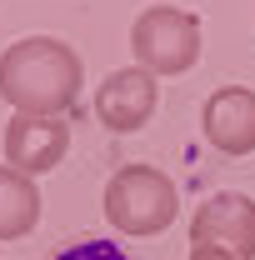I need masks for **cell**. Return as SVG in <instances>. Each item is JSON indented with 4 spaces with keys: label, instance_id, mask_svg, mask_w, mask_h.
<instances>
[{
    "label": "cell",
    "instance_id": "cell-1",
    "mask_svg": "<svg viewBox=\"0 0 255 260\" xmlns=\"http://www.w3.org/2000/svg\"><path fill=\"white\" fill-rule=\"evenodd\" d=\"M85 80L80 55L55 35H25L0 50V100L15 115H60Z\"/></svg>",
    "mask_w": 255,
    "mask_h": 260
},
{
    "label": "cell",
    "instance_id": "cell-2",
    "mask_svg": "<svg viewBox=\"0 0 255 260\" xmlns=\"http://www.w3.org/2000/svg\"><path fill=\"white\" fill-rule=\"evenodd\" d=\"M100 205H105V220L120 235H160L180 215L175 180L165 170H155V165H120L105 180V200Z\"/></svg>",
    "mask_w": 255,
    "mask_h": 260
},
{
    "label": "cell",
    "instance_id": "cell-3",
    "mask_svg": "<svg viewBox=\"0 0 255 260\" xmlns=\"http://www.w3.org/2000/svg\"><path fill=\"white\" fill-rule=\"evenodd\" d=\"M130 55L150 75H185L200 60V15L180 5H145L130 25Z\"/></svg>",
    "mask_w": 255,
    "mask_h": 260
},
{
    "label": "cell",
    "instance_id": "cell-4",
    "mask_svg": "<svg viewBox=\"0 0 255 260\" xmlns=\"http://www.w3.org/2000/svg\"><path fill=\"white\" fill-rule=\"evenodd\" d=\"M190 245L225 250L230 260H255V200L240 190L210 195L190 215Z\"/></svg>",
    "mask_w": 255,
    "mask_h": 260
},
{
    "label": "cell",
    "instance_id": "cell-5",
    "mask_svg": "<svg viewBox=\"0 0 255 260\" xmlns=\"http://www.w3.org/2000/svg\"><path fill=\"white\" fill-rule=\"evenodd\" d=\"M160 105V85L150 70L140 65H125V70H110L105 80L95 85V115L105 130H140Z\"/></svg>",
    "mask_w": 255,
    "mask_h": 260
},
{
    "label": "cell",
    "instance_id": "cell-6",
    "mask_svg": "<svg viewBox=\"0 0 255 260\" xmlns=\"http://www.w3.org/2000/svg\"><path fill=\"white\" fill-rule=\"evenodd\" d=\"M70 150V125L60 115H10L5 125V160L15 165L20 175H45L55 170Z\"/></svg>",
    "mask_w": 255,
    "mask_h": 260
},
{
    "label": "cell",
    "instance_id": "cell-7",
    "mask_svg": "<svg viewBox=\"0 0 255 260\" xmlns=\"http://www.w3.org/2000/svg\"><path fill=\"white\" fill-rule=\"evenodd\" d=\"M200 130L220 155H250L255 150V90L250 85H220L200 105Z\"/></svg>",
    "mask_w": 255,
    "mask_h": 260
},
{
    "label": "cell",
    "instance_id": "cell-8",
    "mask_svg": "<svg viewBox=\"0 0 255 260\" xmlns=\"http://www.w3.org/2000/svg\"><path fill=\"white\" fill-rule=\"evenodd\" d=\"M40 220V190L15 165H0V240H20Z\"/></svg>",
    "mask_w": 255,
    "mask_h": 260
},
{
    "label": "cell",
    "instance_id": "cell-9",
    "mask_svg": "<svg viewBox=\"0 0 255 260\" xmlns=\"http://www.w3.org/2000/svg\"><path fill=\"white\" fill-rule=\"evenodd\" d=\"M45 260H135L120 245V240H105V235H75V240H60Z\"/></svg>",
    "mask_w": 255,
    "mask_h": 260
},
{
    "label": "cell",
    "instance_id": "cell-10",
    "mask_svg": "<svg viewBox=\"0 0 255 260\" xmlns=\"http://www.w3.org/2000/svg\"><path fill=\"white\" fill-rule=\"evenodd\" d=\"M190 260H230L225 250H210V245H190Z\"/></svg>",
    "mask_w": 255,
    "mask_h": 260
}]
</instances>
